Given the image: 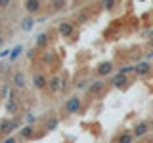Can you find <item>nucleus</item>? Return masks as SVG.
Listing matches in <instances>:
<instances>
[{"instance_id":"5701e85b","label":"nucleus","mask_w":153,"mask_h":143,"mask_svg":"<svg viewBox=\"0 0 153 143\" xmlns=\"http://www.w3.org/2000/svg\"><path fill=\"white\" fill-rule=\"evenodd\" d=\"M35 118H36L35 114H33V113H29L27 116H25V122H27V124H33V122H35Z\"/></svg>"},{"instance_id":"c85d7f7f","label":"nucleus","mask_w":153,"mask_h":143,"mask_svg":"<svg viewBox=\"0 0 153 143\" xmlns=\"http://www.w3.org/2000/svg\"><path fill=\"white\" fill-rule=\"evenodd\" d=\"M2 44H4V38H2V36H0V46H2Z\"/></svg>"},{"instance_id":"412c9836","label":"nucleus","mask_w":153,"mask_h":143,"mask_svg":"<svg viewBox=\"0 0 153 143\" xmlns=\"http://www.w3.org/2000/svg\"><path fill=\"white\" fill-rule=\"evenodd\" d=\"M132 71H136V65H123L121 69H119V73L128 74V73H132Z\"/></svg>"},{"instance_id":"bb28decb","label":"nucleus","mask_w":153,"mask_h":143,"mask_svg":"<svg viewBox=\"0 0 153 143\" xmlns=\"http://www.w3.org/2000/svg\"><path fill=\"white\" fill-rule=\"evenodd\" d=\"M8 4H10V0H0V6H2V8H6Z\"/></svg>"},{"instance_id":"20e7f679","label":"nucleus","mask_w":153,"mask_h":143,"mask_svg":"<svg viewBox=\"0 0 153 143\" xmlns=\"http://www.w3.org/2000/svg\"><path fill=\"white\" fill-rule=\"evenodd\" d=\"M115 71V63L113 61H102L98 67H96V74L100 78H105V76H111V73Z\"/></svg>"},{"instance_id":"1a4fd4ad","label":"nucleus","mask_w":153,"mask_h":143,"mask_svg":"<svg viewBox=\"0 0 153 143\" xmlns=\"http://www.w3.org/2000/svg\"><path fill=\"white\" fill-rule=\"evenodd\" d=\"M103 88H105V82L102 78L100 80H96V82H92V84H88V88H86V92H88L90 95H100L103 92Z\"/></svg>"},{"instance_id":"39448f33","label":"nucleus","mask_w":153,"mask_h":143,"mask_svg":"<svg viewBox=\"0 0 153 143\" xmlns=\"http://www.w3.org/2000/svg\"><path fill=\"white\" fill-rule=\"evenodd\" d=\"M63 86H65V80L61 78L59 74H56V76H52V78H50V82H48V90H50L52 94H57L59 90H65Z\"/></svg>"},{"instance_id":"f03ea898","label":"nucleus","mask_w":153,"mask_h":143,"mask_svg":"<svg viewBox=\"0 0 153 143\" xmlns=\"http://www.w3.org/2000/svg\"><path fill=\"white\" fill-rule=\"evenodd\" d=\"M80 109H82V99H80L79 95H71V97L65 101V105H63V111L67 114H76Z\"/></svg>"},{"instance_id":"aec40b11","label":"nucleus","mask_w":153,"mask_h":143,"mask_svg":"<svg viewBox=\"0 0 153 143\" xmlns=\"http://www.w3.org/2000/svg\"><path fill=\"white\" fill-rule=\"evenodd\" d=\"M115 4H117V0H103V2H102V6H103L105 12H111V10L115 8Z\"/></svg>"},{"instance_id":"393cba45","label":"nucleus","mask_w":153,"mask_h":143,"mask_svg":"<svg viewBox=\"0 0 153 143\" xmlns=\"http://www.w3.org/2000/svg\"><path fill=\"white\" fill-rule=\"evenodd\" d=\"M149 59H153V50H149V52L146 54V61H149Z\"/></svg>"},{"instance_id":"dca6fc26","label":"nucleus","mask_w":153,"mask_h":143,"mask_svg":"<svg viewBox=\"0 0 153 143\" xmlns=\"http://www.w3.org/2000/svg\"><path fill=\"white\" fill-rule=\"evenodd\" d=\"M48 42H50V32H42V35L36 36V46L38 48H44Z\"/></svg>"},{"instance_id":"a878e982","label":"nucleus","mask_w":153,"mask_h":143,"mask_svg":"<svg viewBox=\"0 0 153 143\" xmlns=\"http://www.w3.org/2000/svg\"><path fill=\"white\" fill-rule=\"evenodd\" d=\"M4 143H16V137H6Z\"/></svg>"},{"instance_id":"b1692460","label":"nucleus","mask_w":153,"mask_h":143,"mask_svg":"<svg viewBox=\"0 0 153 143\" xmlns=\"http://www.w3.org/2000/svg\"><path fill=\"white\" fill-rule=\"evenodd\" d=\"M10 92V86H2V90H0V94H2V97H6Z\"/></svg>"},{"instance_id":"4be33fe9","label":"nucleus","mask_w":153,"mask_h":143,"mask_svg":"<svg viewBox=\"0 0 153 143\" xmlns=\"http://www.w3.org/2000/svg\"><path fill=\"white\" fill-rule=\"evenodd\" d=\"M75 86H76V90H86V86H88V84H86V80H79Z\"/></svg>"},{"instance_id":"a211bd4d","label":"nucleus","mask_w":153,"mask_h":143,"mask_svg":"<svg viewBox=\"0 0 153 143\" xmlns=\"http://www.w3.org/2000/svg\"><path fill=\"white\" fill-rule=\"evenodd\" d=\"M33 27H35V19H33L31 15L25 17V19L21 21V29H23V31H31Z\"/></svg>"},{"instance_id":"9b49d317","label":"nucleus","mask_w":153,"mask_h":143,"mask_svg":"<svg viewBox=\"0 0 153 143\" xmlns=\"http://www.w3.org/2000/svg\"><path fill=\"white\" fill-rule=\"evenodd\" d=\"M40 6H42L40 0H25V12H29V15L40 12Z\"/></svg>"},{"instance_id":"423d86ee","label":"nucleus","mask_w":153,"mask_h":143,"mask_svg":"<svg viewBox=\"0 0 153 143\" xmlns=\"http://www.w3.org/2000/svg\"><path fill=\"white\" fill-rule=\"evenodd\" d=\"M132 133L136 139H140V137H146L147 133H149V122H138L136 126L132 128Z\"/></svg>"},{"instance_id":"7ed1b4c3","label":"nucleus","mask_w":153,"mask_h":143,"mask_svg":"<svg viewBox=\"0 0 153 143\" xmlns=\"http://www.w3.org/2000/svg\"><path fill=\"white\" fill-rule=\"evenodd\" d=\"M17 126H19V120H17V118H6V120H2V122H0V136H2V137H8Z\"/></svg>"},{"instance_id":"ddd939ff","label":"nucleus","mask_w":153,"mask_h":143,"mask_svg":"<svg viewBox=\"0 0 153 143\" xmlns=\"http://www.w3.org/2000/svg\"><path fill=\"white\" fill-rule=\"evenodd\" d=\"M134 133L132 130H126V132H121L119 133V137H117V143H134Z\"/></svg>"},{"instance_id":"c756f323","label":"nucleus","mask_w":153,"mask_h":143,"mask_svg":"<svg viewBox=\"0 0 153 143\" xmlns=\"http://www.w3.org/2000/svg\"><path fill=\"white\" fill-rule=\"evenodd\" d=\"M0 8H2V6H0Z\"/></svg>"},{"instance_id":"6e6552de","label":"nucleus","mask_w":153,"mask_h":143,"mask_svg":"<svg viewBox=\"0 0 153 143\" xmlns=\"http://www.w3.org/2000/svg\"><path fill=\"white\" fill-rule=\"evenodd\" d=\"M57 32H59L61 36H65V38H69L71 35L75 32V25L71 21H61L59 25H57Z\"/></svg>"},{"instance_id":"f257e3e1","label":"nucleus","mask_w":153,"mask_h":143,"mask_svg":"<svg viewBox=\"0 0 153 143\" xmlns=\"http://www.w3.org/2000/svg\"><path fill=\"white\" fill-rule=\"evenodd\" d=\"M109 82H111V86L117 88V90H126L128 86H130V78H128V74H123V73L117 71L115 74H111Z\"/></svg>"},{"instance_id":"2eb2a0df","label":"nucleus","mask_w":153,"mask_h":143,"mask_svg":"<svg viewBox=\"0 0 153 143\" xmlns=\"http://www.w3.org/2000/svg\"><path fill=\"white\" fill-rule=\"evenodd\" d=\"M65 8V0H52V6H50V12L52 13H57Z\"/></svg>"},{"instance_id":"4468645a","label":"nucleus","mask_w":153,"mask_h":143,"mask_svg":"<svg viewBox=\"0 0 153 143\" xmlns=\"http://www.w3.org/2000/svg\"><path fill=\"white\" fill-rule=\"evenodd\" d=\"M57 124H59V118H57V116H50L44 122V130L46 132H52V130H56V128H57Z\"/></svg>"},{"instance_id":"9d476101","label":"nucleus","mask_w":153,"mask_h":143,"mask_svg":"<svg viewBox=\"0 0 153 143\" xmlns=\"http://www.w3.org/2000/svg\"><path fill=\"white\" fill-rule=\"evenodd\" d=\"M138 76H146V74H149L151 73V65H149V61H140V63H136V71H134Z\"/></svg>"},{"instance_id":"6ab92c4d","label":"nucleus","mask_w":153,"mask_h":143,"mask_svg":"<svg viewBox=\"0 0 153 143\" xmlns=\"http://www.w3.org/2000/svg\"><path fill=\"white\" fill-rule=\"evenodd\" d=\"M21 52H23V46H16L12 52H10V59H12V61H16L17 57L21 55Z\"/></svg>"},{"instance_id":"f8f14e48","label":"nucleus","mask_w":153,"mask_h":143,"mask_svg":"<svg viewBox=\"0 0 153 143\" xmlns=\"http://www.w3.org/2000/svg\"><path fill=\"white\" fill-rule=\"evenodd\" d=\"M12 82H13V86H16V88H25V74L21 73V71H16V73H13V76H12Z\"/></svg>"},{"instance_id":"cd10ccee","label":"nucleus","mask_w":153,"mask_h":143,"mask_svg":"<svg viewBox=\"0 0 153 143\" xmlns=\"http://www.w3.org/2000/svg\"><path fill=\"white\" fill-rule=\"evenodd\" d=\"M149 46H151V50H153V38H151V40H149Z\"/></svg>"},{"instance_id":"f3484780","label":"nucleus","mask_w":153,"mask_h":143,"mask_svg":"<svg viewBox=\"0 0 153 143\" xmlns=\"http://www.w3.org/2000/svg\"><path fill=\"white\" fill-rule=\"evenodd\" d=\"M19 133H21V137H23V139H31V137H33V133H35V128H33L31 124H27L25 128H21V132H19Z\"/></svg>"},{"instance_id":"0eeeda50","label":"nucleus","mask_w":153,"mask_h":143,"mask_svg":"<svg viewBox=\"0 0 153 143\" xmlns=\"http://www.w3.org/2000/svg\"><path fill=\"white\" fill-rule=\"evenodd\" d=\"M48 82H50V80L46 78L44 73H35V74H33V84H35L36 90H46L48 88Z\"/></svg>"}]
</instances>
